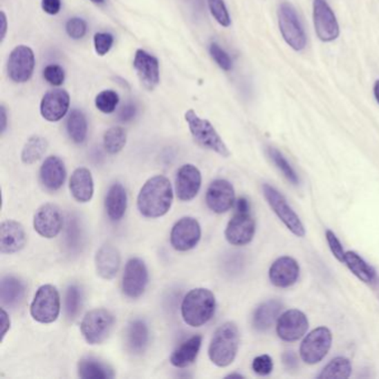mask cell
<instances>
[{
    "label": "cell",
    "mask_w": 379,
    "mask_h": 379,
    "mask_svg": "<svg viewBox=\"0 0 379 379\" xmlns=\"http://www.w3.org/2000/svg\"><path fill=\"white\" fill-rule=\"evenodd\" d=\"M173 187L165 176H154L139 192L137 206L142 216L159 218L166 215L173 205Z\"/></svg>",
    "instance_id": "1"
},
{
    "label": "cell",
    "mask_w": 379,
    "mask_h": 379,
    "mask_svg": "<svg viewBox=\"0 0 379 379\" xmlns=\"http://www.w3.org/2000/svg\"><path fill=\"white\" fill-rule=\"evenodd\" d=\"M215 311V295L207 288L192 289L181 303V316L190 327H201L208 323Z\"/></svg>",
    "instance_id": "2"
},
{
    "label": "cell",
    "mask_w": 379,
    "mask_h": 379,
    "mask_svg": "<svg viewBox=\"0 0 379 379\" xmlns=\"http://www.w3.org/2000/svg\"><path fill=\"white\" fill-rule=\"evenodd\" d=\"M239 340L237 325L232 322L223 324L218 327L210 342L208 349L210 360L218 367L230 366L237 356Z\"/></svg>",
    "instance_id": "3"
},
{
    "label": "cell",
    "mask_w": 379,
    "mask_h": 379,
    "mask_svg": "<svg viewBox=\"0 0 379 379\" xmlns=\"http://www.w3.org/2000/svg\"><path fill=\"white\" fill-rule=\"evenodd\" d=\"M185 119L188 124L194 140L199 146L206 148V149L212 150L225 158L230 157V149L210 120L201 118L194 109H188L185 113Z\"/></svg>",
    "instance_id": "4"
},
{
    "label": "cell",
    "mask_w": 379,
    "mask_h": 379,
    "mask_svg": "<svg viewBox=\"0 0 379 379\" xmlns=\"http://www.w3.org/2000/svg\"><path fill=\"white\" fill-rule=\"evenodd\" d=\"M116 323L115 316L105 308L93 309L82 318V334L91 345H100L107 340Z\"/></svg>",
    "instance_id": "5"
},
{
    "label": "cell",
    "mask_w": 379,
    "mask_h": 379,
    "mask_svg": "<svg viewBox=\"0 0 379 379\" xmlns=\"http://www.w3.org/2000/svg\"><path fill=\"white\" fill-rule=\"evenodd\" d=\"M278 27L285 43L295 51H302L307 45L305 30L292 3H281L278 9Z\"/></svg>",
    "instance_id": "6"
},
{
    "label": "cell",
    "mask_w": 379,
    "mask_h": 379,
    "mask_svg": "<svg viewBox=\"0 0 379 379\" xmlns=\"http://www.w3.org/2000/svg\"><path fill=\"white\" fill-rule=\"evenodd\" d=\"M60 313V296L56 287L43 285L38 288L30 306V314L36 322L54 323Z\"/></svg>",
    "instance_id": "7"
},
{
    "label": "cell",
    "mask_w": 379,
    "mask_h": 379,
    "mask_svg": "<svg viewBox=\"0 0 379 379\" xmlns=\"http://www.w3.org/2000/svg\"><path fill=\"white\" fill-rule=\"evenodd\" d=\"M263 193L269 206L272 207L275 214L277 215L284 225L297 237H305L306 230L303 223L300 221L297 214L289 206L286 198L277 190L268 184L263 185Z\"/></svg>",
    "instance_id": "8"
},
{
    "label": "cell",
    "mask_w": 379,
    "mask_h": 379,
    "mask_svg": "<svg viewBox=\"0 0 379 379\" xmlns=\"http://www.w3.org/2000/svg\"><path fill=\"white\" fill-rule=\"evenodd\" d=\"M333 342V335L325 326L311 331L300 345L299 354L303 362L308 365H315L329 354Z\"/></svg>",
    "instance_id": "9"
},
{
    "label": "cell",
    "mask_w": 379,
    "mask_h": 379,
    "mask_svg": "<svg viewBox=\"0 0 379 379\" xmlns=\"http://www.w3.org/2000/svg\"><path fill=\"white\" fill-rule=\"evenodd\" d=\"M313 21L315 33L323 43H331L340 37V24L326 0H314Z\"/></svg>",
    "instance_id": "10"
},
{
    "label": "cell",
    "mask_w": 379,
    "mask_h": 379,
    "mask_svg": "<svg viewBox=\"0 0 379 379\" xmlns=\"http://www.w3.org/2000/svg\"><path fill=\"white\" fill-rule=\"evenodd\" d=\"M35 66L36 58L33 49L26 45L16 46L7 62L9 78L16 84H25L33 77Z\"/></svg>",
    "instance_id": "11"
},
{
    "label": "cell",
    "mask_w": 379,
    "mask_h": 379,
    "mask_svg": "<svg viewBox=\"0 0 379 379\" xmlns=\"http://www.w3.org/2000/svg\"><path fill=\"white\" fill-rule=\"evenodd\" d=\"M201 228L198 221L193 217L179 219L170 232V243L178 252H188L198 245Z\"/></svg>",
    "instance_id": "12"
},
{
    "label": "cell",
    "mask_w": 379,
    "mask_h": 379,
    "mask_svg": "<svg viewBox=\"0 0 379 379\" xmlns=\"http://www.w3.org/2000/svg\"><path fill=\"white\" fill-rule=\"evenodd\" d=\"M148 270L144 261L139 258H131L124 267L122 277V292L131 299L140 297L148 285Z\"/></svg>",
    "instance_id": "13"
},
{
    "label": "cell",
    "mask_w": 379,
    "mask_h": 379,
    "mask_svg": "<svg viewBox=\"0 0 379 379\" xmlns=\"http://www.w3.org/2000/svg\"><path fill=\"white\" fill-rule=\"evenodd\" d=\"M255 219L250 212H236L225 230V237L230 245L245 246L255 236Z\"/></svg>",
    "instance_id": "14"
},
{
    "label": "cell",
    "mask_w": 379,
    "mask_h": 379,
    "mask_svg": "<svg viewBox=\"0 0 379 379\" xmlns=\"http://www.w3.org/2000/svg\"><path fill=\"white\" fill-rule=\"evenodd\" d=\"M308 320L303 311L289 309L280 315L277 320L278 337L285 342H297L308 331Z\"/></svg>",
    "instance_id": "15"
},
{
    "label": "cell",
    "mask_w": 379,
    "mask_h": 379,
    "mask_svg": "<svg viewBox=\"0 0 379 379\" xmlns=\"http://www.w3.org/2000/svg\"><path fill=\"white\" fill-rule=\"evenodd\" d=\"M64 218L59 208L54 204H45L38 208L34 216V228L44 238H55L62 232Z\"/></svg>",
    "instance_id": "16"
},
{
    "label": "cell",
    "mask_w": 379,
    "mask_h": 379,
    "mask_svg": "<svg viewBox=\"0 0 379 379\" xmlns=\"http://www.w3.org/2000/svg\"><path fill=\"white\" fill-rule=\"evenodd\" d=\"M206 204L212 212L224 214L235 204V190L230 181L216 179L208 187Z\"/></svg>",
    "instance_id": "17"
},
{
    "label": "cell",
    "mask_w": 379,
    "mask_h": 379,
    "mask_svg": "<svg viewBox=\"0 0 379 379\" xmlns=\"http://www.w3.org/2000/svg\"><path fill=\"white\" fill-rule=\"evenodd\" d=\"M133 65L142 87L148 91H153L160 82L158 59L148 54L147 51L137 49Z\"/></svg>",
    "instance_id": "18"
},
{
    "label": "cell",
    "mask_w": 379,
    "mask_h": 379,
    "mask_svg": "<svg viewBox=\"0 0 379 379\" xmlns=\"http://www.w3.org/2000/svg\"><path fill=\"white\" fill-rule=\"evenodd\" d=\"M71 105V96L65 89H54L44 95L40 102V115L47 122H57L67 115Z\"/></svg>",
    "instance_id": "19"
},
{
    "label": "cell",
    "mask_w": 379,
    "mask_h": 379,
    "mask_svg": "<svg viewBox=\"0 0 379 379\" xmlns=\"http://www.w3.org/2000/svg\"><path fill=\"white\" fill-rule=\"evenodd\" d=\"M201 187V174L192 164L181 166L176 175V194L181 201H190L195 198Z\"/></svg>",
    "instance_id": "20"
},
{
    "label": "cell",
    "mask_w": 379,
    "mask_h": 379,
    "mask_svg": "<svg viewBox=\"0 0 379 379\" xmlns=\"http://www.w3.org/2000/svg\"><path fill=\"white\" fill-rule=\"evenodd\" d=\"M300 268L294 258L284 256L278 258L269 268V280L279 288H288L299 278Z\"/></svg>",
    "instance_id": "21"
},
{
    "label": "cell",
    "mask_w": 379,
    "mask_h": 379,
    "mask_svg": "<svg viewBox=\"0 0 379 379\" xmlns=\"http://www.w3.org/2000/svg\"><path fill=\"white\" fill-rule=\"evenodd\" d=\"M27 234L23 225L16 221H5L0 226V252L12 255L26 246Z\"/></svg>",
    "instance_id": "22"
},
{
    "label": "cell",
    "mask_w": 379,
    "mask_h": 379,
    "mask_svg": "<svg viewBox=\"0 0 379 379\" xmlns=\"http://www.w3.org/2000/svg\"><path fill=\"white\" fill-rule=\"evenodd\" d=\"M122 263V257L118 248L111 243H104L96 252L95 265L97 274L102 279L111 280L116 277L119 267Z\"/></svg>",
    "instance_id": "23"
},
{
    "label": "cell",
    "mask_w": 379,
    "mask_h": 379,
    "mask_svg": "<svg viewBox=\"0 0 379 379\" xmlns=\"http://www.w3.org/2000/svg\"><path fill=\"white\" fill-rule=\"evenodd\" d=\"M27 295V287L23 280L7 275L0 283V300L3 308L16 309L21 306Z\"/></svg>",
    "instance_id": "24"
},
{
    "label": "cell",
    "mask_w": 379,
    "mask_h": 379,
    "mask_svg": "<svg viewBox=\"0 0 379 379\" xmlns=\"http://www.w3.org/2000/svg\"><path fill=\"white\" fill-rule=\"evenodd\" d=\"M40 181L45 188L51 192L60 190L66 181L65 164L57 156L45 159L39 172Z\"/></svg>",
    "instance_id": "25"
},
{
    "label": "cell",
    "mask_w": 379,
    "mask_h": 379,
    "mask_svg": "<svg viewBox=\"0 0 379 379\" xmlns=\"http://www.w3.org/2000/svg\"><path fill=\"white\" fill-rule=\"evenodd\" d=\"M69 190L77 201H91L93 196V179L91 170L85 167L75 169L69 181Z\"/></svg>",
    "instance_id": "26"
},
{
    "label": "cell",
    "mask_w": 379,
    "mask_h": 379,
    "mask_svg": "<svg viewBox=\"0 0 379 379\" xmlns=\"http://www.w3.org/2000/svg\"><path fill=\"white\" fill-rule=\"evenodd\" d=\"M201 342H203V337L201 335H195L190 337V340L181 342L170 356L172 365L177 368H186L192 365L198 356Z\"/></svg>",
    "instance_id": "27"
},
{
    "label": "cell",
    "mask_w": 379,
    "mask_h": 379,
    "mask_svg": "<svg viewBox=\"0 0 379 379\" xmlns=\"http://www.w3.org/2000/svg\"><path fill=\"white\" fill-rule=\"evenodd\" d=\"M283 311V304L272 299L258 306L252 315V327L257 331H268L275 322L279 318L280 311Z\"/></svg>",
    "instance_id": "28"
},
{
    "label": "cell",
    "mask_w": 379,
    "mask_h": 379,
    "mask_svg": "<svg viewBox=\"0 0 379 379\" xmlns=\"http://www.w3.org/2000/svg\"><path fill=\"white\" fill-rule=\"evenodd\" d=\"M127 192L119 183L111 185L106 195L105 207L111 221H119L127 210Z\"/></svg>",
    "instance_id": "29"
},
{
    "label": "cell",
    "mask_w": 379,
    "mask_h": 379,
    "mask_svg": "<svg viewBox=\"0 0 379 379\" xmlns=\"http://www.w3.org/2000/svg\"><path fill=\"white\" fill-rule=\"evenodd\" d=\"M149 342V331L144 320L131 322L127 329V346L135 355H140L147 349Z\"/></svg>",
    "instance_id": "30"
},
{
    "label": "cell",
    "mask_w": 379,
    "mask_h": 379,
    "mask_svg": "<svg viewBox=\"0 0 379 379\" xmlns=\"http://www.w3.org/2000/svg\"><path fill=\"white\" fill-rule=\"evenodd\" d=\"M344 264L349 267L353 274L358 279L366 284L375 283L376 280V272L373 267L369 266L358 254L355 252H346L344 257Z\"/></svg>",
    "instance_id": "31"
},
{
    "label": "cell",
    "mask_w": 379,
    "mask_h": 379,
    "mask_svg": "<svg viewBox=\"0 0 379 379\" xmlns=\"http://www.w3.org/2000/svg\"><path fill=\"white\" fill-rule=\"evenodd\" d=\"M66 128L69 138L75 144H82L87 138L88 122L85 113L80 109H74L69 113L68 119L66 122Z\"/></svg>",
    "instance_id": "32"
},
{
    "label": "cell",
    "mask_w": 379,
    "mask_h": 379,
    "mask_svg": "<svg viewBox=\"0 0 379 379\" xmlns=\"http://www.w3.org/2000/svg\"><path fill=\"white\" fill-rule=\"evenodd\" d=\"M78 376L82 379H109L113 378V373L98 360L84 358L78 362Z\"/></svg>",
    "instance_id": "33"
},
{
    "label": "cell",
    "mask_w": 379,
    "mask_h": 379,
    "mask_svg": "<svg viewBox=\"0 0 379 379\" xmlns=\"http://www.w3.org/2000/svg\"><path fill=\"white\" fill-rule=\"evenodd\" d=\"M47 149H48V142L45 137L38 136V135L31 136L26 142L21 150V160L26 165L35 164L43 158Z\"/></svg>",
    "instance_id": "34"
},
{
    "label": "cell",
    "mask_w": 379,
    "mask_h": 379,
    "mask_svg": "<svg viewBox=\"0 0 379 379\" xmlns=\"http://www.w3.org/2000/svg\"><path fill=\"white\" fill-rule=\"evenodd\" d=\"M351 371H353V366H351V360H347L345 357H336L324 367L318 378L347 379L351 376Z\"/></svg>",
    "instance_id": "35"
},
{
    "label": "cell",
    "mask_w": 379,
    "mask_h": 379,
    "mask_svg": "<svg viewBox=\"0 0 379 379\" xmlns=\"http://www.w3.org/2000/svg\"><path fill=\"white\" fill-rule=\"evenodd\" d=\"M66 245L69 252L78 254L84 245V232L78 218L71 216L66 227Z\"/></svg>",
    "instance_id": "36"
},
{
    "label": "cell",
    "mask_w": 379,
    "mask_h": 379,
    "mask_svg": "<svg viewBox=\"0 0 379 379\" xmlns=\"http://www.w3.org/2000/svg\"><path fill=\"white\" fill-rule=\"evenodd\" d=\"M127 142V133L124 128L115 126L104 133V148L111 155H116L124 149Z\"/></svg>",
    "instance_id": "37"
},
{
    "label": "cell",
    "mask_w": 379,
    "mask_h": 379,
    "mask_svg": "<svg viewBox=\"0 0 379 379\" xmlns=\"http://www.w3.org/2000/svg\"><path fill=\"white\" fill-rule=\"evenodd\" d=\"M82 306V292L76 285H71L66 290L65 313L69 320H75L80 315Z\"/></svg>",
    "instance_id": "38"
},
{
    "label": "cell",
    "mask_w": 379,
    "mask_h": 379,
    "mask_svg": "<svg viewBox=\"0 0 379 379\" xmlns=\"http://www.w3.org/2000/svg\"><path fill=\"white\" fill-rule=\"evenodd\" d=\"M268 155L272 159V163L276 165V167L283 173V175L288 179L293 185L299 184V178L292 166L287 162V159L284 157L283 154L280 153L279 150L274 147L268 148Z\"/></svg>",
    "instance_id": "39"
},
{
    "label": "cell",
    "mask_w": 379,
    "mask_h": 379,
    "mask_svg": "<svg viewBox=\"0 0 379 379\" xmlns=\"http://www.w3.org/2000/svg\"><path fill=\"white\" fill-rule=\"evenodd\" d=\"M118 102V93L111 89L100 91L95 98V106L104 113H111L116 111Z\"/></svg>",
    "instance_id": "40"
},
{
    "label": "cell",
    "mask_w": 379,
    "mask_h": 379,
    "mask_svg": "<svg viewBox=\"0 0 379 379\" xmlns=\"http://www.w3.org/2000/svg\"><path fill=\"white\" fill-rule=\"evenodd\" d=\"M208 8L214 19L217 21L221 27L228 28L232 25L230 15L227 9L224 0H207Z\"/></svg>",
    "instance_id": "41"
},
{
    "label": "cell",
    "mask_w": 379,
    "mask_h": 379,
    "mask_svg": "<svg viewBox=\"0 0 379 379\" xmlns=\"http://www.w3.org/2000/svg\"><path fill=\"white\" fill-rule=\"evenodd\" d=\"M210 54L212 59L215 60L223 71H230L232 69V60L230 55L227 54L224 49L218 44L212 43L210 46Z\"/></svg>",
    "instance_id": "42"
},
{
    "label": "cell",
    "mask_w": 379,
    "mask_h": 379,
    "mask_svg": "<svg viewBox=\"0 0 379 379\" xmlns=\"http://www.w3.org/2000/svg\"><path fill=\"white\" fill-rule=\"evenodd\" d=\"M66 33L71 39H82L87 34V23L82 18H71L66 23Z\"/></svg>",
    "instance_id": "43"
},
{
    "label": "cell",
    "mask_w": 379,
    "mask_h": 379,
    "mask_svg": "<svg viewBox=\"0 0 379 379\" xmlns=\"http://www.w3.org/2000/svg\"><path fill=\"white\" fill-rule=\"evenodd\" d=\"M43 76L48 84L55 86V87H59L65 82L66 74L62 66L53 64V65H48L47 67H45L43 71Z\"/></svg>",
    "instance_id": "44"
},
{
    "label": "cell",
    "mask_w": 379,
    "mask_h": 379,
    "mask_svg": "<svg viewBox=\"0 0 379 379\" xmlns=\"http://www.w3.org/2000/svg\"><path fill=\"white\" fill-rule=\"evenodd\" d=\"M113 45V35L107 33H96L93 36V47L98 56H105Z\"/></svg>",
    "instance_id": "45"
},
{
    "label": "cell",
    "mask_w": 379,
    "mask_h": 379,
    "mask_svg": "<svg viewBox=\"0 0 379 379\" xmlns=\"http://www.w3.org/2000/svg\"><path fill=\"white\" fill-rule=\"evenodd\" d=\"M252 371L259 376H267L272 373L274 368V362L269 355H261L252 360Z\"/></svg>",
    "instance_id": "46"
},
{
    "label": "cell",
    "mask_w": 379,
    "mask_h": 379,
    "mask_svg": "<svg viewBox=\"0 0 379 379\" xmlns=\"http://www.w3.org/2000/svg\"><path fill=\"white\" fill-rule=\"evenodd\" d=\"M326 239H327V243H329V248H331V252H333V255H334L340 263H344V257H345L346 252L344 250V247H342L340 239L335 235L334 232L326 230Z\"/></svg>",
    "instance_id": "47"
},
{
    "label": "cell",
    "mask_w": 379,
    "mask_h": 379,
    "mask_svg": "<svg viewBox=\"0 0 379 379\" xmlns=\"http://www.w3.org/2000/svg\"><path fill=\"white\" fill-rule=\"evenodd\" d=\"M41 8L46 14L54 16L60 12L62 0H41Z\"/></svg>",
    "instance_id": "48"
},
{
    "label": "cell",
    "mask_w": 379,
    "mask_h": 379,
    "mask_svg": "<svg viewBox=\"0 0 379 379\" xmlns=\"http://www.w3.org/2000/svg\"><path fill=\"white\" fill-rule=\"evenodd\" d=\"M136 116V107L128 104V105L124 106V107L119 111L118 118L120 122H131L133 117Z\"/></svg>",
    "instance_id": "49"
},
{
    "label": "cell",
    "mask_w": 379,
    "mask_h": 379,
    "mask_svg": "<svg viewBox=\"0 0 379 379\" xmlns=\"http://www.w3.org/2000/svg\"><path fill=\"white\" fill-rule=\"evenodd\" d=\"M283 360L284 364L286 365V367L290 368V369H292V368L297 367V357H296V355H295L293 351H286V353L283 355Z\"/></svg>",
    "instance_id": "50"
},
{
    "label": "cell",
    "mask_w": 379,
    "mask_h": 379,
    "mask_svg": "<svg viewBox=\"0 0 379 379\" xmlns=\"http://www.w3.org/2000/svg\"><path fill=\"white\" fill-rule=\"evenodd\" d=\"M236 212H250V205H249V201L246 198L238 199L236 201Z\"/></svg>",
    "instance_id": "51"
},
{
    "label": "cell",
    "mask_w": 379,
    "mask_h": 379,
    "mask_svg": "<svg viewBox=\"0 0 379 379\" xmlns=\"http://www.w3.org/2000/svg\"><path fill=\"white\" fill-rule=\"evenodd\" d=\"M1 316H3V340L5 335H6L7 331L10 329V320H9L8 315H7L6 311L5 308L1 309Z\"/></svg>",
    "instance_id": "52"
},
{
    "label": "cell",
    "mask_w": 379,
    "mask_h": 379,
    "mask_svg": "<svg viewBox=\"0 0 379 379\" xmlns=\"http://www.w3.org/2000/svg\"><path fill=\"white\" fill-rule=\"evenodd\" d=\"M0 15H1V43H3V40L6 38L8 25H7V16L5 12H0Z\"/></svg>",
    "instance_id": "53"
},
{
    "label": "cell",
    "mask_w": 379,
    "mask_h": 379,
    "mask_svg": "<svg viewBox=\"0 0 379 379\" xmlns=\"http://www.w3.org/2000/svg\"><path fill=\"white\" fill-rule=\"evenodd\" d=\"M0 116H1V133H5L7 129V111L5 106L0 107Z\"/></svg>",
    "instance_id": "54"
},
{
    "label": "cell",
    "mask_w": 379,
    "mask_h": 379,
    "mask_svg": "<svg viewBox=\"0 0 379 379\" xmlns=\"http://www.w3.org/2000/svg\"><path fill=\"white\" fill-rule=\"evenodd\" d=\"M373 96H375V100L378 102L379 105V80H377L373 85Z\"/></svg>",
    "instance_id": "55"
},
{
    "label": "cell",
    "mask_w": 379,
    "mask_h": 379,
    "mask_svg": "<svg viewBox=\"0 0 379 379\" xmlns=\"http://www.w3.org/2000/svg\"><path fill=\"white\" fill-rule=\"evenodd\" d=\"M91 3H105V0H91Z\"/></svg>",
    "instance_id": "56"
},
{
    "label": "cell",
    "mask_w": 379,
    "mask_h": 379,
    "mask_svg": "<svg viewBox=\"0 0 379 379\" xmlns=\"http://www.w3.org/2000/svg\"><path fill=\"white\" fill-rule=\"evenodd\" d=\"M228 377H243L241 375H238V373H232V375H230Z\"/></svg>",
    "instance_id": "57"
}]
</instances>
